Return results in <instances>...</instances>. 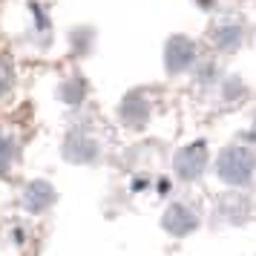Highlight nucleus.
Masks as SVG:
<instances>
[{
	"mask_svg": "<svg viewBox=\"0 0 256 256\" xmlns=\"http://www.w3.org/2000/svg\"><path fill=\"white\" fill-rule=\"evenodd\" d=\"M14 158H18V141L12 136H3L0 132V176H6L12 170Z\"/></svg>",
	"mask_w": 256,
	"mask_h": 256,
	"instance_id": "nucleus-11",
	"label": "nucleus"
},
{
	"mask_svg": "<svg viewBox=\"0 0 256 256\" xmlns=\"http://www.w3.org/2000/svg\"><path fill=\"white\" fill-rule=\"evenodd\" d=\"M208 40L213 44L216 52H222V55H233L236 49L242 46L244 32H242V26L239 24H219V26H213V29L208 32Z\"/></svg>",
	"mask_w": 256,
	"mask_h": 256,
	"instance_id": "nucleus-8",
	"label": "nucleus"
},
{
	"mask_svg": "<svg viewBox=\"0 0 256 256\" xmlns=\"http://www.w3.org/2000/svg\"><path fill=\"white\" fill-rule=\"evenodd\" d=\"M152 118V104L141 90H130L118 104V121L127 130H144Z\"/></svg>",
	"mask_w": 256,
	"mask_h": 256,
	"instance_id": "nucleus-4",
	"label": "nucleus"
},
{
	"mask_svg": "<svg viewBox=\"0 0 256 256\" xmlns=\"http://www.w3.org/2000/svg\"><path fill=\"white\" fill-rule=\"evenodd\" d=\"M12 84H14V66H12V60L6 58V55H0V101L12 92Z\"/></svg>",
	"mask_w": 256,
	"mask_h": 256,
	"instance_id": "nucleus-12",
	"label": "nucleus"
},
{
	"mask_svg": "<svg viewBox=\"0 0 256 256\" xmlns=\"http://www.w3.org/2000/svg\"><path fill=\"white\" fill-rule=\"evenodd\" d=\"M92 40H95V32L92 29H75V32H72L70 35V44L75 49H78V55H86V52H90V46H92Z\"/></svg>",
	"mask_w": 256,
	"mask_h": 256,
	"instance_id": "nucleus-13",
	"label": "nucleus"
},
{
	"mask_svg": "<svg viewBox=\"0 0 256 256\" xmlns=\"http://www.w3.org/2000/svg\"><path fill=\"white\" fill-rule=\"evenodd\" d=\"M24 208L26 213H32V216H40V213H46L55 202H58V193H55V187L44 182V178H32L29 184L24 187Z\"/></svg>",
	"mask_w": 256,
	"mask_h": 256,
	"instance_id": "nucleus-7",
	"label": "nucleus"
},
{
	"mask_svg": "<svg viewBox=\"0 0 256 256\" xmlns=\"http://www.w3.org/2000/svg\"><path fill=\"white\" fill-rule=\"evenodd\" d=\"M58 95H60V101H64V104L78 106V104L84 101V95H86V84H84V78H81V75H70L66 81L60 84Z\"/></svg>",
	"mask_w": 256,
	"mask_h": 256,
	"instance_id": "nucleus-10",
	"label": "nucleus"
},
{
	"mask_svg": "<svg viewBox=\"0 0 256 256\" xmlns=\"http://www.w3.org/2000/svg\"><path fill=\"white\" fill-rule=\"evenodd\" d=\"M162 228L164 233L182 239V236H187V233H193L198 228V213L190 204H184V202H173L162 213Z\"/></svg>",
	"mask_w": 256,
	"mask_h": 256,
	"instance_id": "nucleus-5",
	"label": "nucleus"
},
{
	"mask_svg": "<svg viewBox=\"0 0 256 256\" xmlns=\"http://www.w3.org/2000/svg\"><path fill=\"white\" fill-rule=\"evenodd\" d=\"M250 213V202L242 193H228L219 204V216H224L228 222H244Z\"/></svg>",
	"mask_w": 256,
	"mask_h": 256,
	"instance_id": "nucleus-9",
	"label": "nucleus"
},
{
	"mask_svg": "<svg viewBox=\"0 0 256 256\" xmlns=\"http://www.w3.org/2000/svg\"><path fill=\"white\" fill-rule=\"evenodd\" d=\"M208 162H210V150H208V141L204 138H196L184 144V147H178L173 156V173L178 182H187V184H193L198 182L202 176L208 173Z\"/></svg>",
	"mask_w": 256,
	"mask_h": 256,
	"instance_id": "nucleus-2",
	"label": "nucleus"
},
{
	"mask_svg": "<svg viewBox=\"0 0 256 256\" xmlns=\"http://www.w3.org/2000/svg\"><path fill=\"white\" fill-rule=\"evenodd\" d=\"M64 158L72 164H92L98 162V156H101V150H98V141L90 138L84 130H72L70 136L64 138Z\"/></svg>",
	"mask_w": 256,
	"mask_h": 256,
	"instance_id": "nucleus-6",
	"label": "nucleus"
},
{
	"mask_svg": "<svg viewBox=\"0 0 256 256\" xmlns=\"http://www.w3.org/2000/svg\"><path fill=\"white\" fill-rule=\"evenodd\" d=\"M254 138H256V112H254Z\"/></svg>",
	"mask_w": 256,
	"mask_h": 256,
	"instance_id": "nucleus-14",
	"label": "nucleus"
},
{
	"mask_svg": "<svg viewBox=\"0 0 256 256\" xmlns=\"http://www.w3.org/2000/svg\"><path fill=\"white\" fill-rule=\"evenodd\" d=\"M198 60L196 40L187 35H170L164 44V70L170 75H182V72L193 70Z\"/></svg>",
	"mask_w": 256,
	"mask_h": 256,
	"instance_id": "nucleus-3",
	"label": "nucleus"
},
{
	"mask_svg": "<svg viewBox=\"0 0 256 256\" xmlns=\"http://www.w3.org/2000/svg\"><path fill=\"white\" fill-rule=\"evenodd\" d=\"M254 173H256V152L248 144H228L216 156V176L228 187L250 184Z\"/></svg>",
	"mask_w": 256,
	"mask_h": 256,
	"instance_id": "nucleus-1",
	"label": "nucleus"
}]
</instances>
